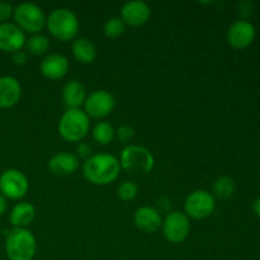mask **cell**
Masks as SVG:
<instances>
[{
  "label": "cell",
  "instance_id": "5bb4252c",
  "mask_svg": "<svg viewBox=\"0 0 260 260\" xmlns=\"http://www.w3.org/2000/svg\"><path fill=\"white\" fill-rule=\"evenodd\" d=\"M134 222L137 229L145 233L154 234L162 226L161 213L155 207L144 206L136 210L134 216Z\"/></svg>",
  "mask_w": 260,
  "mask_h": 260
},
{
  "label": "cell",
  "instance_id": "4316f807",
  "mask_svg": "<svg viewBox=\"0 0 260 260\" xmlns=\"http://www.w3.org/2000/svg\"><path fill=\"white\" fill-rule=\"evenodd\" d=\"M13 12H14V7L10 3L0 2V24L7 23V20L13 15Z\"/></svg>",
  "mask_w": 260,
  "mask_h": 260
},
{
  "label": "cell",
  "instance_id": "d4e9b609",
  "mask_svg": "<svg viewBox=\"0 0 260 260\" xmlns=\"http://www.w3.org/2000/svg\"><path fill=\"white\" fill-rule=\"evenodd\" d=\"M117 193H118V197L122 201H132L136 198L137 193H139V187H137V184L135 182L126 180V182H123L119 185Z\"/></svg>",
  "mask_w": 260,
  "mask_h": 260
},
{
  "label": "cell",
  "instance_id": "8992f818",
  "mask_svg": "<svg viewBox=\"0 0 260 260\" xmlns=\"http://www.w3.org/2000/svg\"><path fill=\"white\" fill-rule=\"evenodd\" d=\"M14 22L23 32L38 35L46 25L45 12L42 8L33 3H22L17 5L13 12Z\"/></svg>",
  "mask_w": 260,
  "mask_h": 260
},
{
  "label": "cell",
  "instance_id": "3957f363",
  "mask_svg": "<svg viewBox=\"0 0 260 260\" xmlns=\"http://www.w3.org/2000/svg\"><path fill=\"white\" fill-rule=\"evenodd\" d=\"M9 260H32L37 251V240L28 229H13L5 240Z\"/></svg>",
  "mask_w": 260,
  "mask_h": 260
},
{
  "label": "cell",
  "instance_id": "603a6c76",
  "mask_svg": "<svg viewBox=\"0 0 260 260\" xmlns=\"http://www.w3.org/2000/svg\"><path fill=\"white\" fill-rule=\"evenodd\" d=\"M25 46H27L28 52L32 53V55L40 56L47 52L48 48H50V41L46 36L38 33V35H33L32 37L28 38Z\"/></svg>",
  "mask_w": 260,
  "mask_h": 260
},
{
  "label": "cell",
  "instance_id": "6da1fadb",
  "mask_svg": "<svg viewBox=\"0 0 260 260\" xmlns=\"http://www.w3.org/2000/svg\"><path fill=\"white\" fill-rule=\"evenodd\" d=\"M121 164L116 156L107 152L91 155L83 164V174L88 182L95 185H107L118 178Z\"/></svg>",
  "mask_w": 260,
  "mask_h": 260
},
{
  "label": "cell",
  "instance_id": "277c9868",
  "mask_svg": "<svg viewBox=\"0 0 260 260\" xmlns=\"http://www.w3.org/2000/svg\"><path fill=\"white\" fill-rule=\"evenodd\" d=\"M90 121L88 114L79 109H68L58 122V132L66 141L79 142L88 135Z\"/></svg>",
  "mask_w": 260,
  "mask_h": 260
},
{
  "label": "cell",
  "instance_id": "e0dca14e",
  "mask_svg": "<svg viewBox=\"0 0 260 260\" xmlns=\"http://www.w3.org/2000/svg\"><path fill=\"white\" fill-rule=\"evenodd\" d=\"M22 95V86L14 76L0 78V108H12L19 102Z\"/></svg>",
  "mask_w": 260,
  "mask_h": 260
},
{
  "label": "cell",
  "instance_id": "d6986e66",
  "mask_svg": "<svg viewBox=\"0 0 260 260\" xmlns=\"http://www.w3.org/2000/svg\"><path fill=\"white\" fill-rule=\"evenodd\" d=\"M36 218V208L29 202H19L10 211V223L15 229H25Z\"/></svg>",
  "mask_w": 260,
  "mask_h": 260
},
{
  "label": "cell",
  "instance_id": "44dd1931",
  "mask_svg": "<svg viewBox=\"0 0 260 260\" xmlns=\"http://www.w3.org/2000/svg\"><path fill=\"white\" fill-rule=\"evenodd\" d=\"M116 129L108 121H101L94 126L93 139L101 145H108L113 141Z\"/></svg>",
  "mask_w": 260,
  "mask_h": 260
},
{
  "label": "cell",
  "instance_id": "ba28073f",
  "mask_svg": "<svg viewBox=\"0 0 260 260\" xmlns=\"http://www.w3.org/2000/svg\"><path fill=\"white\" fill-rule=\"evenodd\" d=\"M29 189L27 175L18 169H7L0 174V194L9 200H20Z\"/></svg>",
  "mask_w": 260,
  "mask_h": 260
},
{
  "label": "cell",
  "instance_id": "83f0119b",
  "mask_svg": "<svg viewBox=\"0 0 260 260\" xmlns=\"http://www.w3.org/2000/svg\"><path fill=\"white\" fill-rule=\"evenodd\" d=\"M76 156L83 157V159H89L91 156V146L89 144H85V142H79L75 147Z\"/></svg>",
  "mask_w": 260,
  "mask_h": 260
},
{
  "label": "cell",
  "instance_id": "484cf974",
  "mask_svg": "<svg viewBox=\"0 0 260 260\" xmlns=\"http://www.w3.org/2000/svg\"><path fill=\"white\" fill-rule=\"evenodd\" d=\"M116 135L119 141L127 144V142H129L135 137V129L134 127L128 126V124H122L116 131Z\"/></svg>",
  "mask_w": 260,
  "mask_h": 260
},
{
  "label": "cell",
  "instance_id": "f546056e",
  "mask_svg": "<svg viewBox=\"0 0 260 260\" xmlns=\"http://www.w3.org/2000/svg\"><path fill=\"white\" fill-rule=\"evenodd\" d=\"M27 58H28L27 52H24V51H22V50L17 51V52L13 53V56H12L13 62H14L15 65H18V66L24 65V63L27 62Z\"/></svg>",
  "mask_w": 260,
  "mask_h": 260
},
{
  "label": "cell",
  "instance_id": "4fadbf2b",
  "mask_svg": "<svg viewBox=\"0 0 260 260\" xmlns=\"http://www.w3.org/2000/svg\"><path fill=\"white\" fill-rule=\"evenodd\" d=\"M25 33L15 23L0 24V50L4 52H17L25 45Z\"/></svg>",
  "mask_w": 260,
  "mask_h": 260
},
{
  "label": "cell",
  "instance_id": "ac0fdd59",
  "mask_svg": "<svg viewBox=\"0 0 260 260\" xmlns=\"http://www.w3.org/2000/svg\"><path fill=\"white\" fill-rule=\"evenodd\" d=\"M86 99V89L79 80H70L62 88V101L68 109H79Z\"/></svg>",
  "mask_w": 260,
  "mask_h": 260
},
{
  "label": "cell",
  "instance_id": "9a60e30c",
  "mask_svg": "<svg viewBox=\"0 0 260 260\" xmlns=\"http://www.w3.org/2000/svg\"><path fill=\"white\" fill-rule=\"evenodd\" d=\"M41 73L51 80L62 79L69 71V60L61 53H48L41 61Z\"/></svg>",
  "mask_w": 260,
  "mask_h": 260
},
{
  "label": "cell",
  "instance_id": "5b68a950",
  "mask_svg": "<svg viewBox=\"0 0 260 260\" xmlns=\"http://www.w3.org/2000/svg\"><path fill=\"white\" fill-rule=\"evenodd\" d=\"M119 164L129 174H147L154 168L155 159L146 147L128 145L122 150Z\"/></svg>",
  "mask_w": 260,
  "mask_h": 260
},
{
  "label": "cell",
  "instance_id": "cb8c5ba5",
  "mask_svg": "<svg viewBox=\"0 0 260 260\" xmlns=\"http://www.w3.org/2000/svg\"><path fill=\"white\" fill-rule=\"evenodd\" d=\"M126 30V24L119 17H113L108 19L104 24V35L109 38H118Z\"/></svg>",
  "mask_w": 260,
  "mask_h": 260
},
{
  "label": "cell",
  "instance_id": "7c38bea8",
  "mask_svg": "<svg viewBox=\"0 0 260 260\" xmlns=\"http://www.w3.org/2000/svg\"><path fill=\"white\" fill-rule=\"evenodd\" d=\"M151 17L150 5L144 0H129L124 3L121 9V19L124 24L139 27L147 23Z\"/></svg>",
  "mask_w": 260,
  "mask_h": 260
},
{
  "label": "cell",
  "instance_id": "2e32d148",
  "mask_svg": "<svg viewBox=\"0 0 260 260\" xmlns=\"http://www.w3.org/2000/svg\"><path fill=\"white\" fill-rule=\"evenodd\" d=\"M47 167L52 174L66 177L74 174L79 169V157L71 152L60 151L48 160Z\"/></svg>",
  "mask_w": 260,
  "mask_h": 260
},
{
  "label": "cell",
  "instance_id": "8fae6325",
  "mask_svg": "<svg viewBox=\"0 0 260 260\" xmlns=\"http://www.w3.org/2000/svg\"><path fill=\"white\" fill-rule=\"evenodd\" d=\"M255 38V27L248 19L235 20L233 24L229 27L228 30V42L234 48H245Z\"/></svg>",
  "mask_w": 260,
  "mask_h": 260
},
{
  "label": "cell",
  "instance_id": "1f68e13d",
  "mask_svg": "<svg viewBox=\"0 0 260 260\" xmlns=\"http://www.w3.org/2000/svg\"><path fill=\"white\" fill-rule=\"evenodd\" d=\"M253 211L258 217H260V197L256 198L253 203Z\"/></svg>",
  "mask_w": 260,
  "mask_h": 260
},
{
  "label": "cell",
  "instance_id": "d6a6232c",
  "mask_svg": "<svg viewBox=\"0 0 260 260\" xmlns=\"http://www.w3.org/2000/svg\"><path fill=\"white\" fill-rule=\"evenodd\" d=\"M0 118H2V116H0Z\"/></svg>",
  "mask_w": 260,
  "mask_h": 260
},
{
  "label": "cell",
  "instance_id": "52a82bcc",
  "mask_svg": "<svg viewBox=\"0 0 260 260\" xmlns=\"http://www.w3.org/2000/svg\"><path fill=\"white\" fill-rule=\"evenodd\" d=\"M216 208V200L208 190L197 189L189 193L184 201L185 215L194 220L210 217Z\"/></svg>",
  "mask_w": 260,
  "mask_h": 260
},
{
  "label": "cell",
  "instance_id": "ffe728a7",
  "mask_svg": "<svg viewBox=\"0 0 260 260\" xmlns=\"http://www.w3.org/2000/svg\"><path fill=\"white\" fill-rule=\"evenodd\" d=\"M73 55L79 62L91 63L96 58V47L90 40L84 37H76L73 42Z\"/></svg>",
  "mask_w": 260,
  "mask_h": 260
},
{
  "label": "cell",
  "instance_id": "9c48e42d",
  "mask_svg": "<svg viewBox=\"0 0 260 260\" xmlns=\"http://www.w3.org/2000/svg\"><path fill=\"white\" fill-rule=\"evenodd\" d=\"M162 234L173 244L183 243L190 233V221L185 213L172 211L162 220Z\"/></svg>",
  "mask_w": 260,
  "mask_h": 260
},
{
  "label": "cell",
  "instance_id": "30bf717a",
  "mask_svg": "<svg viewBox=\"0 0 260 260\" xmlns=\"http://www.w3.org/2000/svg\"><path fill=\"white\" fill-rule=\"evenodd\" d=\"M116 107V99L109 91L94 90L89 95H86L84 102V112L88 117L93 118H104L113 112Z\"/></svg>",
  "mask_w": 260,
  "mask_h": 260
},
{
  "label": "cell",
  "instance_id": "f1b7e54d",
  "mask_svg": "<svg viewBox=\"0 0 260 260\" xmlns=\"http://www.w3.org/2000/svg\"><path fill=\"white\" fill-rule=\"evenodd\" d=\"M157 207H159V208H156V210L159 211L160 213H161V212H168V213L172 212V211H170V208H172V201H170L168 197L159 198V200H157Z\"/></svg>",
  "mask_w": 260,
  "mask_h": 260
},
{
  "label": "cell",
  "instance_id": "7a4b0ae2",
  "mask_svg": "<svg viewBox=\"0 0 260 260\" xmlns=\"http://www.w3.org/2000/svg\"><path fill=\"white\" fill-rule=\"evenodd\" d=\"M46 25L51 35L58 41H73L79 33V19L74 12L68 8H56L48 14Z\"/></svg>",
  "mask_w": 260,
  "mask_h": 260
},
{
  "label": "cell",
  "instance_id": "4dcf8cb0",
  "mask_svg": "<svg viewBox=\"0 0 260 260\" xmlns=\"http://www.w3.org/2000/svg\"><path fill=\"white\" fill-rule=\"evenodd\" d=\"M7 207H8L7 198H5L4 196L0 194V217H2V216L5 213V211H7Z\"/></svg>",
  "mask_w": 260,
  "mask_h": 260
},
{
  "label": "cell",
  "instance_id": "7402d4cb",
  "mask_svg": "<svg viewBox=\"0 0 260 260\" xmlns=\"http://www.w3.org/2000/svg\"><path fill=\"white\" fill-rule=\"evenodd\" d=\"M213 197L218 200H229L235 192V183L230 177H220L213 183Z\"/></svg>",
  "mask_w": 260,
  "mask_h": 260
}]
</instances>
